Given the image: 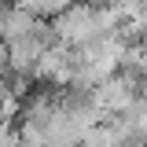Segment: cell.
Listing matches in <instances>:
<instances>
[{
	"instance_id": "6da1fadb",
	"label": "cell",
	"mask_w": 147,
	"mask_h": 147,
	"mask_svg": "<svg viewBox=\"0 0 147 147\" xmlns=\"http://www.w3.org/2000/svg\"><path fill=\"white\" fill-rule=\"evenodd\" d=\"M121 144H125V136L110 118L99 121V125H88L81 132V147H121Z\"/></svg>"
},
{
	"instance_id": "7a4b0ae2",
	"label": "cell",
	"mask_w": 147,
	"mask_h": 147,
	"mask_svg": "<svg viewBox=\"0 0 147 147\" xmlns=\"http://www.w3.org/2000/svg\"><path fill=\"white\" fill-rule=\"evenodd\" d=\"M107 7H114L118 15H132L140 7V0H107Z\"/></svg>"
},
{
	"instance_id": "3957f363",
	"label": "cell",
	"mask_w": 147,
	"mask_h": 147,
	"mask_svg": "<svg viewBox=\"0 0 147 147\" xmlns=\"http://www.w3.org/2000/svg\"><path fill=\"white\" fill-rule=\"evenodd\" d=\"M121 147H147V144H144V140H125Z\"/></svg>"
},
{
	"instance_id": "277c9868",
	"label": "cell",
	"mask_w": 147,
	"mask_h": 147,
	"mask_svg": "<svg viewBox=\"0 0 147 147\" xmlns=\"http://www.w3.org/2000/svg\"><path fill=\"white\" fill-rule=\"evenodd\" d=\"M77 147H81V144H77Z\"/></svg>"
}]
</instances>
